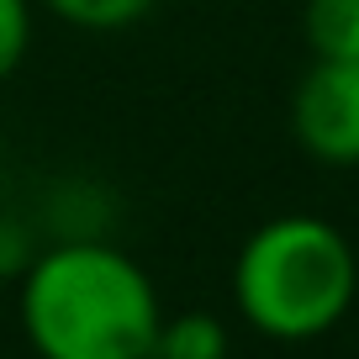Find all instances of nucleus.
Returning <instances> with one entry per match:
<instances>
[{"label":"nucleus","mask_w":359,"mask_h":359,"mask_svg":"<svg viewBox=\"0 0 359 359\" xmlns=\"http://www.w3.org/2000/svg\"><path fill=\"white\" fill-rule=\"evenodd\" d=\"M16 317L37 359H154L164 302L127 248L58 238L27 259Z\"/></svg>","instance_id":"obj_1"},{"label":"nucleus","mask_w":359,"mask_h":359,"mask_svg":"<svg viewBox=\"0 0 359 359\" xmlns=\"http://www.w3.org/2000/svg\"><path fill=\"white\" fill-rule=\"evenodd\" d=\"M359 291L348 238L323 217H275L254 227L233 264V302L248 327L280 344H306L344 323Z\"/></svg>","instance_id":"obj_2"},{"label":"nucleus","mask_w":359,"mask_h":359,"mask_svg":"<svg viewBox=\"0 0 359 359\" xmlns=\"http://www.w3.org/2000/svg\"><path fill=\"white\" fill-rule=\"evenodd\" d=\"M291 127L323 164H359V58H312L296 85Z\"/></svg>","instance_id":"obj_3"},{"label":"nucleus","mask_w":359,"mask_h":359,"mask_svg":"<svg viewBox=\"0 0 359 359\" xmlns=\"http://www.w3.org/2000/svg\"><path fill=\"white\" fill-rule=\"evenodd\" d=\"M302 32L312 58H359V0H306Z\"/></svg>","instance_id":"obj_4"},{"label":"nucleus","mask_w":359,"mask_h":359,"mask_svg":"<svg viewBox=\"0 0 359 359\" xmlns=\"http://www.w3.org/2000/svg\"><path fill=\"white\" fill-rule=\"evenodd\" d=\"M154 359H227V327L212 312H180L164 317Z\"/></svg>","instance_id":"obj_5"},{"label":"nucleus","mask_w":359,"mask_h":359,"mask_svg":"<svg viewBox=\"0 0 359 359\" xmlns=\"http://www.w3.org/2000/svg\"><path fill=\"white\" fill-rule=\"evenodd\" d=\"M43 6L64 16L69 27H85V32H122L154 11V0H43Z\"/></svg>","instance_id":"obj_6"},{"label":"nucleus","mask_w":359,"mask_h":359,"mask_svg":"<svg viewBox=\"0 0 359 359\" xmlns=\"http://www.w3.org/2000/svg\"><path fill=\"white\" fill-rule=\"evenodd\" d=\"M32 48V6L27 0H0V79H11Z\"/></svg>","instance_id":"obj_7"}]
</instances>
